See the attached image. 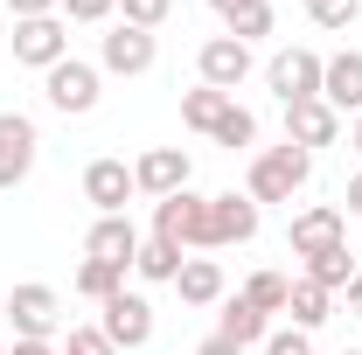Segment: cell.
Returning a JSON list of instances; mask_svg holds the SVG:
<instances>
[{"label":"cell","mask_w":362,"mask_h":355,"mask_svg":"<svg viewBox=\"0 0 362 355\" xmlns=\"http://www.w3.org/2000/svg\"><path fill=\"white\" fill-rule=\"evenodd\" d=\"M181 265H188V258H181V244H168V237H146V244H139V258H133V272L146 279V286H175Z\"/></svg>","instance_id":"obj_20"},{"label":"cell","mask_w":362,"mask_h":355,"mask_svg":"<svg viewBox=\"0 0 362 355\" xmlns=\"http://www.w3.org/2000/svg\"><path fill=\"white\" fill-rule=\"evenodd\" d=\"M0 355H7V342H0Z\"/></svg>","instance_id":"obj_41"},{"label":"cell","mask_w":362,"mask_h":355,"mask_svg":"<svg viewBox=\"0 0 362 355\" xmlns=\"http://www.w3.org/2000/svg\"><path fill=\"white\" fill-rule=\"evenodd\" d=\"M98 91H105V70H98V63L63 56L56 70H42V98L63 112V119H84V112H98Z\"/></svg>","instance_id":"obj_2"},{"label":"cell","mask_w":362,"mask_h":355,"mask_svg":"<svg viewBox=\"0 0 362 355\" xmlns=\"http://www.w3.org/2000/svg\"><path fill=\"white\" fill-rule=\"evenodd\" d=\"M202 223H209V195H195V188L153 202V237H168L181 251H202Z\"/></svg>","instance_id":"obj_9"},{"label":"cell","mask_w":362,"mask_h":355,"mask_svg":"<svg viewBox=\"0 0 362 355\" xmlns=\"http://www.w3.org/2000/svg\"><path fill=\"white\" fill-rule=\"evenodd\" d=\"M139 244H146V237L133 230V216H98V223H90V237H84V258H105V265L133 272Z\"/></svg>","instance_id":"obj_15"},{"label":"cell","mask_w":362,"mask_h":355,"mask_svg":"<svg viewBox=\"0 0 362 355\" xmlns=\"http://www.w3.org/2000/svg\"><path fill=\"white\" fill-rule=\"evenodd\" d=\"M35 153H42V133L28 112H0V195H14L21 181L35 175Z\"/></svg>","instance_id":"obj_3"},{"label":"cell","mask_w":362,"mask_h":355,"mask_svg":"<svg viewBox=\"0 0 362 355\" xmlns=\"http://www.w3.org/2000/svg\"><path fill=\"white\" fill-rule=\"evenodd\" d=\"M307 21H314V28H356L362 0H307Z\"/></svg>","instance_id":"obj_28"},{"label":"cell","mask_w":362,"mask_h":355,"mask_svg":"<svg viewBox=\"0 0 362 355\" xmlns=\"http://www.w3.org/2000/svg\"><path fill=\"white\" fill-rule=\"evenodd\" d=\"M286 313H293V327H300V334H314L320 320L334 313V293H320L314 279H293V293H286Z\"/></svg>","instance_id":"obj_21"},{"label":"cell","mask_w":362,"mask_h":355,"mask_svg":"<svg viewBox=\"0 0 362 355\" xmlns=\"http://www.w3.org/2000/svg\"><path fill=\"white\" fill-rule=\"evenodd\" d=\"M216 334L223 342H237V349H265V334H272V320L244 293H223V320H216Z\"/></svg>","instance_id":"obj_18"},{"label":"cell","mask_w":362,"mask_h":355,"mask_svg":"<svg viewBox=\"0 0 362 355\" xmlns=\"http://www.w3.org/2000/svg\"><path fill=\"white\" fill-rule=\"evenodd\" d=\"M265 355H314V334H300V327H272V334H265Z\"/></svg>","instance_id":"obj_32"},{"label":"cell","mask_w":362,"mask_h":355,"mask_svg":"<svg viewBox=\"0 0 362 355\" xmlns=\"http://www.w3.org/2000/svg\"><path fill=\"white\" fill-rule=\"evenodd\" d=\"M195 70H202V84L209 91H237L251 77V42H237V35H209L202 56H195Z\"/></svg>","instance_id":"obj_13"},{"label":"cell","mask_w":362,"mask_h":355,"mask_svg":"<svg viewBox=\"0 0 362 355\" xmlns=\"http://www.w3.org/2000/svg\"><path fill=\"white\" fill-rule=\"evenodd\" d=\"M209 7H216V14H230V7H237V0H209Z\"/></svg>","instance_id":"obj_39"},{"label":"cell","mask_w":362,"mask_h":355,"mask_svg":"<svg viewBox=\"0 0 362 355\" xmlns=\"http://www.w3.org/2000/svg\"><path fill=\"white\" fill-rule=\"evenodd\" d=\"M195 355H244V349H237V342H223V334H209V342H202Z\"/></svg>","instance_id":"obj_35"},{"label":"cell","mask_w":362,"mask_h":355,"mask_svg":"<svg viewBox=\"0 0 362 355\" xmlns=\"http://www.w3.org/2000/svg\"><path fill=\"white\" fill-rule=\"evenodd\" d=\"M349 216H362V175H349Z\"/></svg>","instance_id":"obj_36"},{"label":"cell","mask_w":362,"mask_h":355,"mask_svg":"<svg viewBox=\"0 0 362 355\" xmlns=\"http://www.w3.org/2000/svg\"><path fill=\"white\" fill-rule=\"evenodd\" d=\"M286 293H293L286 272H251V279H244V300L265 313V320H272V313H286Z\"/></svg>","instance_id":"obj_26"},{"label":"cell","mask_w":362,"mask_h":355,"mask_svg":"<svg viewBox=\"0 0 362 355\" xmlns=\"http://www.w3.org/2000/svg\"><path fill=\"white\" fill-rule=\"evenodd\" d=\"M341 230H349V216H341L334 202H314V209H293L286 244H293V258H314V251H334V244H341Z\"/></svg>","instance_id":"obj_11"},{"label":"cell","mask_w":362,"mask_h":355,"mask_svg":"<svg viewBox=\"0 0 362 355\" xmlns=\"http://www.w3.org/2000/svg\"><path fill=\"white\" fill-rule=\"evenodd\" d=\"M70 286H77L84 300H98V307H105L112 293H126V272H119V265H105V258H84V265H77V279H70Z\"/></svg>","instance_id":"obj_24"},{"label":"cell","mask_w":362,"mask_h":355,"mask_svg":"<svg viewBox=\"0 0 362 355\" xmlns=\"http://www.w3.org/2000/svg\"><path fill=\"white\" fill-rule=\"evenodd\" d=\"M168 14H175V0H119V21H126V28H146V35H153Z\"/></svg>","instance_id":"obj_29"},{"label":"cell","mask_w":362,"mask_h":355,"mask_svg":"<svg viewBox=\"0 0 362 355\" xmlns=\"http://www.w3.org/2000/svg\"><path fill=\"white\" fill-rule=\"evenodd\" d=\"M216 146H230V153H237V146H258V119H251V112H244V105H237V98H230L223 105V119H216Z\"/></svg>","instance_id":"obj_27"},{"label":"cell","mask_w":362,"mask_h":355,"mask_svg":"<svg viewBox=\"0 0 362 355\" xmlns=\"http://www.w3.org/2000/svg\"><path fill=\"white\" fill-rule=\"evenodd\" d=\"M258 237V202L251 195H209V223H202V251H230V244H251Z\"/></svg>","instance_id":"obj_4"},{"label":"cell","mask_w":362,"mask_h":355,"mask_svg":"<svg viewBox=\"0 0 362 355\" xmlns=\"http://www.w3.org/2000/svg\"><path fill=\"white\" fill-rule=\"evenodd\" d=\"M56 14H63V21H112V14H119V0H56Z\"/></svg>","instance_id":"obj_30"},{"label":"cell","mask_w":362,"mask_h":355,"mask_svg":"<svg viewBox=\"0 0 362 355\" xmlns=\"http://www.w3.org/2000/svg\"><path fill=\"white\" fill-rule=\"evenodd\" d=\"M300 279H314L320 293H349V279H356V258H349V244H334V251H314Z\"/></svg>","instance_id":"obj_22"},{"label":"cell","mask_w":362,"mask_h":355,"mask_svg":"<svg viewBox=\"0 0 362 355\" xmlns=\"http://www.w3.org/2000/svg\"><path fill=\"white\" fill-rule=\"evenodd\" d=\"M63 355H119L112 342H105V327L90 320V327H70V342H63Z\"/></svg>","instance_id":"obj_31"},{"label":"cell","mask_w":362,"mask_h":355,"mask_svg":"<svg viewBox=\"0 0 362 355\" xmlns=\"http://www.w3.org/2000/svg\"><path fill=\"white\" fill-rule=\"evenodd\" d=\"M307 181H314V153L286 139V146H265V153L251 161V175H244V195L265 209V202H293Z\"/></svg>","instance_id":"obj_1"},{"label":"cell","mask_w":362,"mask_h":355,"mask_svg":"<svg viewBox=\"0 0 362 355\" xmlns=\"http://www.w3.org/2000/svg\"><path fill=\"white\" fill-rule=\"evenodd\" d=\"M188 175H195L188 146H146V153L133 161V188H139V195H153V202L181 195V188H188Z\"/></svg>","instance_id":"obj_8"},{"label":"cell","mask_w":362,"mask_h":355,"mask_svg":"<svg viewBox=\"0 0 362 355\" xmlns=\"http://www.w3.org/2000/svg\"><path fill=\"white\" fill-rule=\"evenodd\" d=\"M223 35H237V42H258V35H272V0H237L223 14Z\"/></svg>","instance_id":"obj_25"},{"label":"cell","mask_w":362,"mask_h":355,"mask_svg":"<svg viewBox=\"0 0 362 355\" xmlns=\"http://www.w3.org/2000/svg\"><path fill=\"white\" fill-rule=\"evenodd\" d=\"M341 355H362V349H341Z\"/></svg>","instance_id":"obj_40"},{"label":"cell","mask_w":362,"mask_h":355,"mask_svg":"<svg viewBox=\"0 0 362 355\" xmlns=\"http://www.w3.org/2000/svg\"><path fill=\"white\" fill-rule=\"evenodd\" d=\"M286 139H293V146H307V153H314V146H334V139H341V112H334V105H320V98L286 105Z\"/></svg>","instance_id":"obj_17"},{"label":"cell","mask_w":362,"mask_h":355,"mask_svg":"<svg viewBox=\"0 0 362 355\" xmlns=\"http://www.w3.org/2000/svg\"><path fill=\"white\" fill-rule=\"evenodd\" d=\"M7 355H56V349H49V342H14Z\"/></svg>","instance_id":"obj_37"},{"label":"cell","mask_w":362,"mask_h":355,"mask_svg":"<svg viewBox=\"0 0 362 355\" xmlns=\"http://www.w3.org/2000/svg\"><path fill=\"white\" fill-rule=\"evenodd\" d=\"M223 105H230V91H209V84L181 91V126H188V133H216V119H223Z\"/></svg>","instance_id":"obj_23"},{"label":"cell","mask_w":362,"mask_h":355,"mask_svg":"<svg viewBox=\"0 0 362 355\" xmlns=\"http://www.w3.org/2000/svg\"><path fill=\"white\" fill-rule=\"evenodd\" d=\"M320 63L327 56H314V49H279L265 63V84L279 105H307V98H320Z\"/></svg>","instance_id":"obj_6"},{"label":"cell","mask_w":362,"mask_h":355,"mask_svg":"<svg viewBox=\"0 0 362 355\" xmlns=\"http://www.w3.org/2000/svg\"><path fill=\"white\" fill-rule=\"evenodd\" d=\"M98 327H105V342H112V349H146V342H153V307H146L139 293H112Z\"/></svg>","instance_id":"obj_12"},{"label":"cell","mask_w":362,"mask_h":355,"mask_svg":"<svg viewBox=\"0 0 362 355\" xmlns=\"http://www.w3.org/2000/svg\"><path fill=\"white\" fill-rule=\"evenodd\" d=\"M7 313H14V342H49L56 320H63V300H56V286L28 279V286L7 293Z\"/></svg>","instance_id":"obj_7"},{"label":"cell","mask_w":362,"mask_h":355,"mask_svg":"<svg viewBox=\"0 0 362 355\" xmlns=\"http://www.w3.org/2000/svg\"><path fill=\"white\" fill-rule=\"evenodd\" d=\"M175 293L188 307H216V300H223V265H216V258H188V265L175 272Z\"/></svg>","instance_id":"obj_19"},{"label":"cell","mask_w":362,"mask_h":355,"mask_svg":"<svg viewBox=\"0 0 362 355\" xmlns=\"http://www.w3.org/2000/svg\"><path fill=\"white\" fill-rule=\"evenodd\" d=\"M133 168L126 161H90L84 168V202L98 209V216H126V202H133Z\"/></svg>","instance_id":"obj_14"},{"label":"cell","mask_w":362,"mask_h":355,"mask_svg":"<svg viewBox=\"0 0 362 355\" xmlns=\"http://www.w3.org/2000/svg\"><path fill=\"white\" fill-rule=\"evenodd\" d=\"M320 105L362 112V49H334V56L320 63Z\"/></svg>","instance_id":"obj_16"},{"label":"cell","mask_w":362,"mask_h":355,"mask_svg":"<svg viewBox=\"0 0 362 355\" xmlns=\"http://www.w3.org/2000/svg\"><path fill=\"white\" fill-rule=\"evenodd\" d=\"M153 56H160V42H153L146 28L112 21V28H105V42H98V70H112V77H146V70H153Z\"/></svg>","instance_id":"obj_10"},{"label":"cell","mask_w":362,"mask_h":355,"mask_svg":"<svg viewBox=\"0 0 362 355\" xmlns=\"http://www.w3.org/2000/svg\"><path fill=\"white\" fill-rule=\"evenodd\" d=\"M341 307H349V320H362V272L349 279V293H341Z\"/></svg>","instance_id":"obj_34"},{"label":"cell","mask_w":362,"mask_h":355,"mask_svg":"<svg viewBox=\"0 0 362 355\" xmlns=\"http://www.w3.org/2000/svg\"><path fill=\"white\" fill-rule=\"evenodd\" d=\"M14 21H35V14H56V0H7Z\"/></svg>","instance_id":"obj_33"},{"label":"cell","mask_w":362,"mask_h":355,"mask_svg":"<svg viewBox=\"0 0 362 355\" xmlns=\"http://www.w3.org/2000/svg\"><path fill=\"white\" fill-rule=\"evenodd\" d=\"M63 56H70V21H63V14L14 21V63H28V70H56Z\"/></svg>","instance_id":"obj_5"},{"label":"cell","mask_w":362,"mask_h":355,"mask_svg":"<svg viewBox=\"0 0 362 355\" xmlns=\"http://www.w3.org/2000/svg\"><path fill=\"white\" fill-rule=\"evenodd\" d=\"M349 146H356V153H362V112H356V133H349Z\"/></svg>","instance_id":"obj_38"}]
</instances>
